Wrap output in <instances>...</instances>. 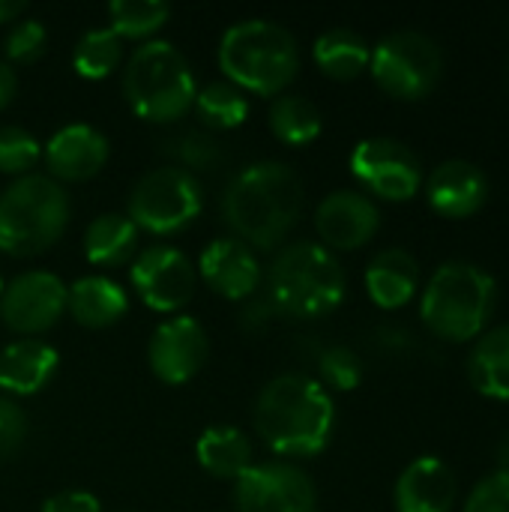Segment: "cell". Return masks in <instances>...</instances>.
Returning <instances> with one entry per match:
<instances>
[{
    "mask_svg": "<svg viewBox=\"0 0 509 512\" xmlns=\"http://www.w3.org/2000/svg\"><path fill=\"white\" fill-rule=\"evenodd\" d=\"M24 12L27 6L21 0H0V24H15Z\"/></svg>",
    "mask_w": 509,
    "mask_h": 512,
    "instance_id": "cell-40",
    "label": "cell"
},
{
    "mask_svg": "<svg viewBox=\"0 0 509 512\" xmlns=\"http://www.w3.org/2000/svg\"><path fill=\"white\" fill-rule=\"evenodd\" d=\"M42 159L51 180H90L108 162V138L90 123H66L45 144Z\"/></svg>",
    "mask_w": 509,
    "mask_h": 512,
    "instance_id": "cell-17",
    "label": "cell"
},
{
    "mask_svg": "<svg viewBox=\"0 0 509 512\" xmlns=\"http://www.w3.org/2000/svg\"><path fill=\"white\" fill-rule=\"evenodd\" d=\"M0 294H3V276H0Z\"/></svg>",
    "mask_w": 509,
    "mask_h": 512,
    "instance_id": "cell-41",
    "label": "cell"
},
{
    "mask_svg": "<svg viewBox=\"0 0 509 512\" xmlns=\"http://www.w3.org/2000/svg\"><path fill=\"white\" fill-rule=\"evenodd\" d=\"M57 363V348L48 342L15 339L0 351V390L9 396H33L51 384Z\"/></svg>",
    "mask_w": 509,
    "mask_h": 512,
    "instance_id": "cell-20",
    "label": "cell"
},
{
    "mask_svg": "<svg viewBox=\"0 0 509 512\" xmlns=\"http://www.w3.org/2000/svg\"><path fill=\"white\" fill-rule=\"evenodd\" d=\"M333 426V393L318 378L288 372L258 393L255 429L276 456L312 459L324 453L333 438Z\"/></svg>",
    "mask_w": 509,
    "mask_h": 512,
    "instance_id": "cell-2",
    "label": "cell"
},
{
    "mask_svg": "<svg viewBox=\"0 0 509 512\" xmlns=\"http://www.w3.org/2000/svg\"><path fill=\"white\" fill-rule=\"evenodd\" d=\"M66 288L69 285L48 270H27L3 285L0 321L24 339L51 330L66 315Z\"/></svg>",
    "mask_w": 509,
    "mask_h": 512,
    "instance_id": "cell-12",
    "label": "cell"
},
{
    "mask_svg": "<svg viewBox=\"0 0 509 512\" xmlns=\"http://www.w3.org/2000/svg\"><path fill=\"white\" fill-rule=\"evenodd\" d=\"M468 375L486 399L509 402V324L489 327L471 348Z\"/></svg>",
    "mask_w": 509,
    "mask_h": 512,
    "instance_id": "cell-23",
    "label": "cell"
},
{
    "mask_svg": "<svg viewBox=\"0 0 509 512\" xmlns=\"http://www.w3.org/2000/svg\"><path fill=\"white\" fill-rule=\"evenodd\" d=\"M204 192L195 174L180 165H162L147 171L129 192L126 216L138 231L177 234L192 225L201 213Z\"/></svg>",
    "mask_w": 509,
    "mask_h": 512,
    "instance_id": "cell-9",
    "label": "cell"
},
{
    "mask_svg": "<svg viewBox=\"0 0 509 512\" xmlns=\"http://www.w3.org/2000/svg\"><path fill=\"white\" fill-rule=\"evenodd\" d=\"M219 69L225 81L243 93L282 96L300 69L294 33L270 18H246L231 24L219 39Z\"/></svg>",
    "mask_w": 509,
    "mask_h": 512,
    "instance_id": "cell-3",
    "label": "cell"
},
{
    "mask_svg": "<svg viewBox=\"0 0 509 512\" xmlns=\"http://www.w3.org/2000/svg\"><path fill=\"white\" fill-rule=\"evenodd\" d=\"M237 512H318V492L309 474L291 462H252L234 480Z\"/></svg>",
    "mask_w": 509,
    "mask_h": 512,
    "instance_id": "cell-10",
    "label": "cell"
},
{
    "mask_svg": "<svg viewBox=\"0 0 509 512\" xmlns=\"http://www.w3.org/2000/svg\"><path fill=\"white\" fill-rule=\"evenodd\" d=\"M267 300L279 315L324 318L345 300V270L336 252L300 240L285 246L267 273Z\"/></svg>",
    "mask_w": 509,
    "mask_h": 512,
    "instance_id": "cell-5",
    "label": "cell"
},
{
    "mask_svg": "<svg viewBox=\"0 0 509 512\" xmlns=\"http://www.w3.org/2000/svg\"><path fill=\"white\" fill-rule=\"evenodd\" d=\"M207 351L210 342L201 321H195L192 315H171L153 330L147 345V360L162 384L180 387L201 372Z\"/></svg>",
    "mask_w": 509,
    "mask_h": 512,
    "instance_id": "cell-14",
    "label": "cell"
},
{
    "mask_svg": "<svg viewBox=\"0 0 509 512\" xmlns=\"http://www.w3.org/2000/svg\"><path fill=\"white\" fill-rule=\"evenodd\" d=\"M84 258L96 267H120L138 246V228L123 213H102L84 231Z\"/></svg>",
    "mask_w": 509,
    "mask_h": 512,
    "instance_id": "cell-26",
    "label": "cell"
},
{
    "mask_svg": "<svg viewBox=\"0 0 509 512\" xmlns=\"http://www.w3.org/2000/svg\"><path fill=\"white\" fill-rule=\"evenodd\" d=\"M369 72L387 96L417 102L438 87L444 75V51L420 30H396L372 48Z\"/></svg>",
    "mask_w": 509,
    "mask_h": 512,
    "instance_id": "cell-8",
    "label": "cell"
},
{
    "mask_svg": "<svg viewBox=\"0 0 509 512\" xmlns=\"http://www.w3.org/2000/svg\"><path fill=\"white\" fill-rule=\"evenodd\" d=\"M48 42V30L39 18H18L3 39V54L12 63H33Z\"/></svg>",
    "mask_w": 509,
    "mask_h": 512,
    "instance_id": "cell-34",
    "label": "cell"
},
{
    "mask_svg": "<svg viewBox=\"0 0 509 512\" xmlns=\"http://www.w3.org/2000/svg\"><path fill=\"white\" fill-rule=\"evenodd\" d=\"M195 459L207 474L219 480H237L252 468V444L237 426H207L195 441Z\"/></svg>",
    "mask_w": 509,
    "mask_h": 512,
    "instance_id": "cell-24",
    "label": "cell"
},
{
    "mask_svg": "<svg viewBox=\"0 0 509 512\" xmlns=\"http://www.w3.org/2000/svg\"><path fill=\"white\" fill-rule=\"evenodd\" d=\"M42 159V144L21 126H0V174L24 177Z\"/></svg>",
    "mask_w": 509,
    "mask_h": 512,
    "instance_id": "cell-32",
    "label": "cell"
},
{
    "mask_svg": "<svg viewBox=\"0 0 509 512\" xmlns=\"http://www.w3.org/2000/svg\"><path fill=\"white\" fill-rule=\"evenodd\" d=\"M459 483L453 468L438 456L414 459L396 480V512H453Z\"/></svg>",
    "mask_w": 509,
    "mask_h": 512,
    "instance_id": "cell-19",
    "label": "cell"
},
{
    "mask_svg": "<svg viewBox=\"0 0 509 512\" xmlns=\"http://www.w3.org/2000/svg\"><path fill=\"white\" fill-rule=\"evenodd\" d=\"M318 381L327 390L351 393L363 381V360L345 345H330L318 354Z\"/></svg>",
    "mask_w": 509,
    "mask_h": 512,
    "instance_id": "cell-31",
    "label": "cell"
},
{
    "mask_svg": "<svg viewBox=\"0 0 509 512\" xmlns=\"http://www.w3.org/2000/svg\"><path fill=\"white\" fill-rule=\"evenodd\" d=\"M195 114L210 129H237L249 117V99L231 81H210L195 96Z\"/></svg>",
    "mask_w": 509,
    "mask_h": 512,
    "instance_id": "cell-28",
    "label": "cell"
},
{
    "mask_svg": "<svg viewBox=\"0 0 509 512\" xmlns=\"http://www.w3.org/2000/svg\"><path fill=\"white\" fill-rule=\"evenodd\" d=\"M426 201L444 219L477 216L489 201V177L468 159L441 162L426 180Z\"/></svg>",
    "mask_w": 509,
    "mask_h": 512,
    "instance_id": "cell-18",
    "label": "cell"
},
{
    "mask_svg": "<svg viewBox=\"0 0 509 512\" xmlns=\"http://www.w3.org/2000/svg\"><path fill=\"white\" fill-rule=\"evenodd\" d=\"M123 96L141 120L171 123L195 105L198 81L177 45L147 39L123 66Z\"/></svg>",
    "mask_w": 509,
    "mask_h": 512,
    "instance_id": "cell-6",
    "label": "cell"
},
{
    "mask_svg": "<svg viewBox=\"0 0 509 512\" xmlns=\"http://www.w3.org/2000/svg\"><path fill=\"white\" fill-rule=\"evenodd\" d=\"M180 165L183 171L195 174V171H210L222 162V147L216 144L213 135L207 132H180L177 138L168 141L165 147Z\"/></svg>",
    "mask_w": 509,
    "mask_h": 512,
    "instance_id": "cell-33",
    "label": "cell"
},
{
    "mask_svg": "<svg viewBox=\"0 0 509 512\" xmlns=\"http://www.w3.org/2000/svg\"><path fill=\"white\" fill-rule=\"evenodd\" d=\"M198 276L225 300H249L261 288L264 270L252 246L237 237H216L201 249Z\"/></svg>",
    "mask_w": 509,
    "mask_h": 512,
    "instance_id": "cell-16",
    "label": "cell"
},
{
    "mask_svg": "<svg viewBox=\"0 0 509 512\" xmlns=\"http://www.w3.org/2000/svg\"><path fill=\"white\" fill-rule=\"evenodd\" d=\"M42 512H102V504L96 495L84 492V489H69V492H57L51 495Z\"/></svg>",
    "mask_w": 509,
    "mask_h": 512,
    "instance_id": "cell-37",
    "label": "cell"
},
{
    "mask_svg": "<svg viewBox=\"0 0 509 512\" xmlns=\"http://www.w3.org/2000/svg\"><path fill=\"white\" fill-rule=\"evenodd\" d=\"M462 512H509V471L486 474L465 498Z\"/></svg>",
    "mask_w": 509,
    "mask_h": 512,
    "instance_id": "cell-35",
    "label": "cell"
},
{
    "mask_svg": "<svg viewBox=\"0 0 509 512\" xmlns=\"http://www.w3.org/2000/svg\"><path fill=\"white\" fill-rule=\"evenodd\" d=\"M507 84H509V66H507Z\"/></svg>",
    "mask_w": 509,
    "mask_h": 512,
    "instance_id": "cell-42",
    "label": "cell"
},
{
    "mask_svg": "<svg viewBox=\"0 0 509 512\" xmlns=\"http://www.w3.org/2000/svg\"><path fill=\"white\" fill-rule=\"evenodd\" d=\"M381 228L378 204L357 189L330 192L315 210V231L330 252H354L366 246Z\"/></svg>",
    "mask_w": 509,
    "mask_h": 512,
    "instance_id": "cell-15",
    "label": "cell"
},
{
    "mask_svg": "<svg viewBox=\"0 0 509 512\" xmlns=\"http://www.w3.org/2000/svg\"><path fill=\"white\" fill-rule=\"evenodd\" d=\"M171 6L165 0H114L108 6L111 30L120 39H150L165 27Z\"/></svg>",
    "mask_w": 509,
    "mask_h": 512,
    "instance_id": "cell-30",
    "label": "cell"
},
{
    "mask_svg": "<svg viewBox=\"0 0 509 512\" xmlns=\"http://www.w3.org/2000/svg\"><path fill=\"white\" fill-rule=\"evenodd\" d=\"M279 312L273 309V303L267 300V297H261V300H252L246 309H243V315H240V324L243 327H252V330H258V327H267L273 318H276Z\"/></svg>",
    "mask_w": 509,
    "mask_h": 512,
    "instance_id": "cell-38",
    "label": "cell"
},
{
    "mask_svg": "<svg viewBox=\"0 0 509 512\" xmlns=\"http://www.w3.org/2000/svg\"><path fill=\"white\" fill-rule=\"evenodd\" d=\"M24 438H27V414H24V408L15 399L0 396V462L12 459L21 450Z\"/></svg>",
    "mask_w": 509,
    "mask_h": 512,
    "instance_id": "cell-36",
    "label": "cell"
},
{
    "mask_svg": "<svg viewBox=\"0 0 509 512\" xmlns=\"http://www.w3.org/2000/svg\"><path fill=\"white\" fill-rule=\"evenodd\" d=\"M270 129L282 144L306 147L321 135L324 117H321V108L312 99L297 96V93H282L270 105Z\"/></svg>",
    "mask_w": 509,
    "mask_h": 512,
    "instance_id": "cell-27",
    "label": "cell"
},
{
    "mask_svg": "<svg viewBox=\"0 0 509 512\" xmlns=\"http://www.w3.org/2000/svg\"><path fill=\"white\" fill-rule=\"evenodd\" d=\"M351 174L357 183L384 201H411L423 186V165L417 153L399 138H363L351 153Z\"/></svg>",
    "mask_w": 509,
    "mask_h": 512,
    "instance_id": "cell-11",
    "label": "cell"
},
{
    "mask_svg": "<svg viewBox=\"0 0 509 512\" xmlns=\"http://www.w3.org/2000/svg\"><path fill=\"white\" fill-rule=\"evenodd\" d=\"M15 90H18V78H15V72H12V66L0 60V111L12 102Z\"/></svg>",
    "mask_w": 509,
    "mask_h": 512,
    "instance_id": "cell-39",
    "label": "cell"
},
{
    "mask_svg": "<svg viewBox=\"0 0 509 512\" xmlns=\"http://www.w3.org/2000/svg\"><path fill=\"white\" fill-rule=\"evenodd\" d=\"M498 282L492 273L471 261L441 264L420 297V318L432 336L441 342H477L495 315Z\"/></svg>",
    "mask_w": 509,
    "mask_h": 512,
    "instance_id": "cell-4",
    "label": "cell"
},
{
    "mask_svg": "<svg viewBox=\"0 0 509 512\" xmlns=\"http://www.w3.org/2000/svg\"><path fill=\"white\" fill-rule=\"evenodd\" d=\"M195 279V264L174 246H150L129 267V282L141 303L168 315L180 312L192 300Z\"/></svg>",
    "mask_w": 509,
    "mask_h": 512,
    "instance_id": "cell-13",
    "label": "cell"
},
{
    "mask_svg": "<svg viewBox=\"0 0 509 512\" xmlns=\"http://www.w3.org/2000/svg\"><path fill=\"white\" fill-rule=\"evenodd\" d=\"M312 57H315V66H318L327 78L351 81V78H357L360 72L369 69L372 45H369L357 30L333 27V30H324V33L315 39Z\"/></svg>",
    "mask_w": 509,
    "mask_h": 512,
    "instance_id": "cell-25",
    "label": "cell"
},
{
    "mask_svg": "<svg viewBox=\"0 0 509 512\" xmlns=\"http://www.w3.org/2000/svg\"><path fill=\"white\" fill-rule=\"evenodd\" d=\"M66 312L90 330L111 327L129 312V297L108 276H81L66 288Z\"/></svg>",
    "mask_w": 509,
    "mask_h": 512,
    "instance_id": "cell-22",
    "label": "cell"
},
{
    "mask_svg": "<svg viewBox=\"0 0 509 512\" xmlns=\"http://www.w3.org/2000/svg\"><path fill=\"white\" fill-rule=\"evenodd\" d=\"M420 291V264L408 249H384L366 267V294L378 309H402Z\"/></svg>",
    "mask_w": 509,
    "mask_h": 512,
    "instance_id": "cell-21",
    "label": "cell"
},
{
    "mask_svg": "<svg viewBox=\"0 0 509 512\" xmlns=\"http://www.w3.org/2000/svg\"><path fill=\"white\" fill-rule=\"evenodd\" d=\"M303 213V180L276 159L237 171L222 195V216L237 240L252 249L279 246Z\"/></svg>",
    "mask_w": 509,
    "mask_h": 512,
    "instance_id": "cell-1",
    "label": "cell"
},
{
    "mask_svg": "<svg viewBox=\"0 0 509 512\" xmlns=\"http://www.w3.org/2000/svg\"><path fill=\"white\" fill-rule=\"evenodd\" d=\"M123 63V39L111 27H96L87 30L72 51V66L81 78L87 81H102L108 78L117 66Z\"/></svg>",
    "mask_w": 509,
    "mask_h": 512,
    "instance_id": "cell-29",
    "label": "cell"
},
{
    "mask_svg": "<svg viewBox=\"0 0 509 512\" xmlns=\"http://www.w3.org/2000/svg\"><path fill=\"white\" fill-rule=\"evenodd\" d=\"M69 195L48 174L15 177L0 192V252L30 258L51 249L69 225Z\"/></svg>",
    "mask_w": 509,
    "mask_h": 512,
    "instance_id": "cell-7",
    "label": "cell"
}]
</instances>
